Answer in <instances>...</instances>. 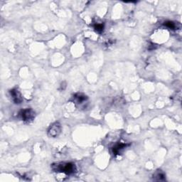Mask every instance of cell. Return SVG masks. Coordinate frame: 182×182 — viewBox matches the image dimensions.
I'll use <instances>...</instances> for the list:
<instances>
[{
    "mask_svg": "<svg viewBox=\"0 0 182 182\" xmlns=\"http://www.w3.org/2000/svg\"><path fill=\"white\" fill-rule=\"evenodd\" d=\"M128 146V145H127V144H124V143L117 144V145H115L113 147H112V152H113V154L115 155L119 154L122 151L125 149Z\"/></svg>",
    "mask_w": 182,
    "mask_h": 182,
    "instance_id": "5b68a950",
    "label": "cell"
},
{
    "mask_svg": "<svg viewBox=\"0 0 182 182\" xmlns=\"http://www.w3.org/2000/svg\"><path fill=\"white\" fill-rule=\"evenodd\" d=\"M74 99L76 101V102L78 104H83V102L87 101L88 97L86 95L82 94V93H77L73 96Z\"/></svg>",
    "mask_w": 182,
    "mask_h": 182,
    "instance_id": "8992f818",
    "label": "cell"
},
{
    "mask_svg": "<svg viewBox=\"0 0 182 182\" xmlns=\"http://www.w3.org/2000/svg\"><path fill=\"white\" fill-rule=\"evenodd\" d=\"M10 95L11 97L12 98V100L14 103L16 104H20L23 101V97L21 95V93L19 91L18 89L16 88H14V89L10 90Z\"/></svg>",
    "mask_w": 182,
    "mask_h": 182,
    "instance_id": "277c9868",
    "label": "cell"
},
{
    "mask_svg": "<svg viewBox=\"0 0 182 182\" xmlns=\"http://www.w3.org/2000/svg\"><path fill=\"white\" fill-rule=\"evenodd\" d=\"M21 119L26 123H30L35 118V112L32 109H25L20 112Z\"/></svg>",
    "mask_w": 182,
    "mask_h": 182,
    "instance_id": "7a4b0ae2",
    "label": "cell"
},
{
    "mask_svg": "<svg viewBox=\"0 0 182 182\" xmlns=\"http://www.w3.org/2000/svg\"><path fill=\"white\" fill-rule=\"evenodd\" d=\"M52 169L55 171L63 172L66 174H73L76 171V165L73 163H60V164H54L52 165Z\"/></svg>",
    "mask_w": 182,
    "mask_h": 182,
    "instance_id": "6da1fadb",
    "label": "cell"
},
{
    "mask_svg": "<svg viewBox=\"0 0 182 182\" xmlns=\"http://www.w3.org/2000/svg\"><path fill=\"white\" fill-rule=\"evenodd\" d=\"M61 132V125L59 123H55L48 130V135L50 137H56Z\"/></svg>",
    "mask_w": 182,
    "mask_h": 182,
    "instance_id": "3957f363",
    "label": "cell"
},
{
    "mask_svg": "<svg viewBox=\"0 0 182 182\" xmlns=\"http://www.w3.org/2000/svg\"><path fill=\"white\" fill-rule=\"evenodd\" d=\"M95 29L99 32H102L104 29V25L102 24H97L95 25Z\"/></svg>",
    "mask_w": 182,
    "mask_h": 182,
    "instance_id": "9c48e42d",
    "label": "cell"
},
{
    "mask_svg": "<svg viewBox=\"0 0 182 182\" xmlns=\"http://www.w3.org/2000/svg\"><path fill=\"white\" fill-rule=\"evenodd\" d=\"M154 180L162 181H164L166 177H165V174L163 173L162 171L158 170L156 173L154 174Z\"/></svg>",
    "mask_w": 182,
    "mask_h": 182,
    "instance_id": "52a82bcc",
    "label": "cell"
},
{
    "mask_svg": "<svg viewBox=\"0 0 182 182\" xmlns=\"http://www.w3.org/2000/svg\"><path fill=\"white\" fill-rule=\"evenodd\" d=\"M164 25L166 26V27L169 28V29H175L176 28V24L171 21H167L166 22H164Z\"/></svg>",
    "mask_w": 182,
    "mask_h": 182,
    "instance_id": "ba28073f",
    "label": "cell"
}]
</instances>
